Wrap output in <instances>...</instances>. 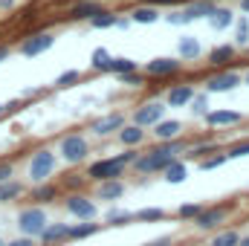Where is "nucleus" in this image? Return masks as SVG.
Returning <instances> with one entry per match:
<instances>
[{"label": "nucleus", "instance_id": "nucleus-29", "mask_svg": "<svg viewBox=\"0 0 249 246\" xmlns=\"http://www.w3.org/2000/svg\"><path fill=\"white\" fill-rule=\"evenodd\" d=\"M26 191V185L23 183H18L15 177L12 180H6V183H0V203H15L20 194Z\"/></svg>", "mask_w": 249, "mask_h": 246}, {"label": "nucleus", "instance_id": "nucleus-26", "mask_svg": "<svg viewBox=\"0 0 249 246\" xmlns=\"http://www.w3.org/2000/svg\"><path fill=\"white\" fill-rule=\"evenodd\" d=\"M162 15H160V9L157 6H145V3H139L133 12H130V20L133 23H157Z\"/></svg>", "mask_w": 249, "mask_h": 246}, {"label": "nucleus", "instance_id": "nucleus-56", "mask_svg": "<svg viewBox=\"0 0 249 246\" xmlns=\"http://www.w3.org/2000/svg\"><path fill=\"white\" fill-rule=\"evenodd\" d=\"M238 246H249V235H244V238H238Z\"/></svg>", "mask_w": 249, "mask_h": 246}, {"label": "nucleus", "instance_id": "nucleus-13", "mask_svg": "<svg viewBox=\"0 0 249 246\" xmlns=\"http://www.w3.org/2000/svg\"><path fill=\"white\" fill-rule=\"evenodd\" d=\"M38 241L44 246H58V244H64V241H70V223H47L44 226V232L38 235Z\"/></svg>", "mask_w": 249, "mask_h": 246}, {"label": "nucleus", "instance_id": "nucleus-2", "mask_svg": "<svg viewBox=\"0 0 249 246\" xmlns=\"http://www.w3.org/2000/svg\"><path fill=\"white\" fill-rule=\"evenodd\" d=\"M47 223H50V217H47L44 206H29V209H23V211L18 214V229H20L26 238H35V241H38V235L44 232Z\"/></svg>", "mask_w": 249, "mask_h": 246}, {"label": "nucleus", "instance_id": "nucleus-25", "mask_svg": "<svg viewBox=\"0 0 249 246\" xmlns=\"http://www.w3.org/2000/svg\"><path fill=\"white\" fill-rule=\"evenodd\" d=\"M99 229H102V223H93V220H78V223H70V241H84V238H93Z\"/></svg>", "mask_w": 249, "mask_h": 246}, {"label": "nucleus", "instance_id": "nucleus-35", "mask_svg": "<svg viewBox=\"0 0 249 246\" xmlns=\"http://www.w3.org/2000/svg\"><path fill=\"white\" fill-rule=\"evenodd\" d=\"M206 99H209V93H194V96H191V102L186 105L188 110H191V116H200V119H203V116L209 113V102H206Z\"/></svg>", "mask_w": 249, "mask_h": 246}, {"label": "nucleus", "instance_id": "nucleus-1", "mask_svg": "<svg viewBox=\"0 0 249 246\" xmlns=\"http://www.w3.org/2000/svg\"><path fill=\"white\" fill-rule=\"evenodd\" d=\"M55 165H58V157H55V151H50V148H41V151H35L32 154V159H29V180L32 185L35 183H47L53 174H55Z\"/></svg>", "mask_w": 249, "mask_h": 246}, {"label": "nucleus", "instance_id": "nucleus-39", "mask_svg": "<svg viewBox=\"0 0 249 246\" xmlns=\"http://www.w3.org/2000/svg\"><path fill=\"white\" fill-rule=\"evenodd\" d=\"M235 44H238V47H247L249 44V20L247 18H241V20L235 23Z\"/></svg>", "mask_w": 249, "mask_h": 246}, {"label": "nucleus", "instance_id": "nucleus-16", "mask_svg": "<svg viewBox=\"0 0 249 246\" xmlns=\"http://www.w3.org/2000/svg\"><path fill=\"white\" fill-rule=\"evenodd\" d=\"M194 96V87L191 84H177L165 93V107H186Z\"/></svg>", "mask_w": 249, "mask_h": 246}, {"label": "nucleus", "instance_id": "nucleus-58", "mask_svg": "<svg viewBox=\"0 0 249 246\" xmlns=\"http://www.w3.org/2000/svg\"><path fill=\"white\" fill-rule=\"evenodd\" d=\"M244 81H247V87H249V72H247V78H244Z\"/></svg>", "mask_w": 249, "mask_h": 246}, {"label": "nucleus", "instance_id": "nucleus-17", "mask_svg": "<svg viewBox=\"0 0 249 246\" xmlns=\"http://www.w3.org/2000/svg\"><path fill=\"white\" fill-rule=\"evenodd\" d=\"M116 136H119V142H122L124 148H136V145H142L145 142V127H139V124H122L119 130H116Z\"/></svg>", "mask_w": 249, "mask_h": 246}, {"label": "nucleus", "instance_id": "nucleus-41", "mask_svg": "<svg viewBox=\"0 0 249 246\" xmlns=\"http://www.w3.org/2000/svg\"><path fill=\"white\" fill-rule=\"evenodd\" d=\"M200 209H203L200 203H183V206L177 209V217H180V220H194V217L200 214Z\"/></svg>", "mask_w": 249, "mask_h": 246}, {"label": "nucleus", "instance_id": "nucleus-52", "mask_svg": "<svg viewBox=\"0 0 249 246\" xmlns=\"http://www.w3.org/2000/svg\"><path fill=\"white\" fill-rule=\"evenodd\" d=\"M9 9H15V0H0V12H9Z\"/></svg>", "mask_w": 249, "mask_h": 246}, {"label": "nucleus", "instance_id": "nucleus-49", "mask_svg": "<svg viewBox=\"0 0 249 246\" xmlns=\"http://www.w3.org/2000/svg\"><path fill=\"white\" fill-rule=\"evenodd\" d=\"M84 183H87V177H78V180H75V177H70L64 185H67V188H81Z\"/></svg>", "mask_w": 249, "mask_h": 246}, {"label": "nucleus", "instance_id": "nucleus-15", "mask_svg": "<svg viewBox=\"0 0 249 246\" xmlns=\"http://www.w3.org/2000/svg\"><path fill=\"white\" fill-rule=\"evenodd\" d=\"M186 177H188V165H186V159H183V157H174V159L162 168V180H165V183H171V185L186 183Z\"/></svg>", "mask_w": 249, "mask_h": 246}, {"label": "nucleus", "instance_id": "nucleus-37", "mask_svg": "<svg viewBox=\"0 0 249 246\" xmlns=\"http://www.w3.org/2000/svg\"><path fill=\"white\" fill-rule=\"evenodd\" d=\"M238 232L235 229H223V232H217L214 238H212V244L209 246H238Z\"/></svg>", "mask_w": 249, "mask_h": 246}, {"label": "nucleus", "instance_id": "nucleus-34", "mask_svg": "<svg viewBox=\"0 0 249 246\" xmlns=\"http://www.w3.org/2000/svg\"><path fill=\"white\" fill-rule=\"evenodd\" d=\"M130 70H136V61L133 58H127V55H110V64H107V72H113V75H122V72H130Z\"/></svg>", "mask_w": 249, "mask_h": 246}, {"label": "nucleus", "instance_id": "nucleus-20", "mask_svg": "<svg viewBox=\"0 0 249 246\" xmlns=\"http://www.w3.org/2000/svg\"><path fill=\"white\" fill-rule=\"evenodd\" d=\"M180 130H183V122H180V119H160V122L154 124V136H157L160 142H162V139H177Z\"/></svg>", "mask_w": 249, "mask_h": 246}, {"label": "nucleus", "instance_id": "nucleus-55", "mask_svg": "<svg viewBox=\"0 0 249 246\" xmlns=\"http://www.w3.org/2000/svg\"><path fill=\"white\" fill-rule=\"evenodd\" d=\"M241 12H244V15H249V0H241Z\"/></svg>", "mask_w": 249, "mask_h": 246}, {"label": "nucleus", "instance_id": "nucleus-30", "mask_svg": "<svg viewBox=\"0 0 249 246\" xmlns=\"http://www.w3.org/2000/svg\"><path fill=\"white\" fill-rule=\"evenodd\" d=\"M107 226H127V223H133V211H127V209H107L105 211V217H102Z\"/></svg>", "mask_w": 249, "mask_h": 246}, {"label": "nucleus", "instance_id": "nucleus-14", "mask_svg": "<svg viewBox=\"0 0 249 246\" xmlns=\"http://www.w3.org/2000/svg\"><path fill=\"white\" fill-rule=\"evenodd\" d=\"M122 124H124V113H107V116L90 122V130H93L96 136H110V133H116Z\"/></svg>", "mask_w": 249, "mask_h": 246}, {"label": "nucleus", "instance_id": "nucleus-19", "mask_svg": "<svg viewBox=\"0 0 249 246\" xmlns=\"http://www.w3.org/2000/svg\"><path fill=\"white\" fill-rule=\"evenodd\" d=\"M183 12H186L188 23H191V20H200V18H209V15L214 12V0H188Z\"/></svg>", "mask_w": 249, "mask_h": 246}, {"label": "nucleus", "instance_id": "nucleus-7", "mask_svg": "<svg viewBox=\"0 0 249 246\" xmlns=\"http://www.w3.org/2000/svg\"><path fill=\"white\" fill-rule=\"evenodd\" d=\"M64 206H67V211H70L72 217H78V220H96V214H99L96 203H93L87 194H67Z\"/></svg>", "mask_w": 249, "mask_h": 246}, {"label": "nucleus", "instance_id": "nucleus-59", "mask_svg": "<svg viewBox=\"0 0 249 246\" xmlns=\"http://www.w3.org/2000/svg\"><path fill=\"white\" fill-rule=\"evenodd\" d=\"M0 246H3V241H0Z\"/></svg>", "mask_w": 249, "mask_h": 246}, {"label": "nucleus", "instance_id": "nucleus-43", "mask_svg": "<svg viewBox=\"0 0 249 246\" xmlns=\"http://www.w3.org/2000/svg\"><path fill=\"white\" fill-rule=\"evenodd\" d=\"M165 20H168L171 26H186V23H188V18H186V12H183V9H168Z\"/></svg>", "mask_w": 249, "mask_h": 246}, {"label": "nucleus", "instance_id": "nucleus-53", "mask_svg": "<svg viewBox=\"0 0 249 246\" xmlns=\"http://www.w3.org/2000/svg\"><path fill=\"white\" fill-rule=\"evenodd\" d=\"M15 107H18V102H9V105H0V116H3V113H9V110H15Z\"/></svg>", "mask_w": 249, "mask_h": 246}, {"label": "nucleus", "instance_id": "nucleus-3", "mask_svg": "<svg viewBox=\"0 0 249 246\" xmlns=\"http://www.w3.org/2000/svg\"><path fill=\"white\" fill-rule=\"evenodd\" d=\"M87 154H90V145H87V139H84L81 133H70V136H64L61 145H58V157H61L64 162H70V165L84 162Z\"/></svg>", "mask_w": 249, "mask_h": 246}, {"label": "nucleus", "instance_id": "nucleus-57", "mask_svg": "<svg viewBox=\"0 0 249 246\" xmlns=\"http://www.w3.org/2000/svg\"><path fill=\"white\" fill-rule=\"evenodd\" d=\"M180 246H200V244H191V241H188V244H180Z\"/></svg>", "mask_w": 249, "mask_h": 246}, {"label": "nucleus", "instance_id": "nucleus-6", "mask_svg": "<svg viewBox=\"0 0 249 246\" xmlns=\"http://www.w3.org/2000/svg\"><path fill=\"white\" fill-rule=\"evenodd\" d=\"M171 159L168 157H162L157 148H151V151H145V154H139L136 159H133V171H139V174H162V168L168 165Z\"/></svg>", "mask_w": 249, "mask_h": 246}, {"label": "nucleus", "instance_id": "nucleus-45", "mask_svg": "<svg viewBox=\"0 0 249 246\" xmlns=\"http://www.w3.org/2000/svg\"><path fill=\"white\" fill-rule=\"evenodd\" d=\"M12 177H15V165L12 162H0V183H6Z\"/></svg>", "mask_w": 249, "mask_h": 246}, {"label": "nucleus", "instance_id": "nucleus-23", "mask_svg": "<svg viewBox=\"0 0 249 246\" xmlns=\"http://www.w3.org/2000/svg\"><path fill=\"white\" fill-rule=\"evenodd\" d=\"M177 50H180V58H186V61H197L203 55V47H200V41L194 35H183L180 44H177Z\"/></svg>", "mask_w": 249, "mask_h": 246}, {"label": "nucleus", "instance_id": "nucleus-42", "mask_svg": "<svg viewBox=\"0 0 249 246\" xmlns=\"http://www.w3.org/2000/svg\"><path fill=\"white\" fill-rule=\"evenodd\" d=\"M226 157H229V159H241V157H249V139L229 145V148H226Z\"/></svg>", "mask_w": 249, "mask_h": 246}, {"label": "nucleus", "instance_id": "nucleus-4", "mask_svg": "<svg viewBox=\"0 0 249 246\" xmlns=\"http://www.w3.org/2000/svg\"><path fill=\"white\" fill-rule=\"evenodd\" d=\"M122 174H124V165L116 159V157L96 159V162H90V168H87V180H93V183H102V180H119Z\"/></svg>", "mask_w": 249, "mask_h": 246}, {"label": "nucleus", "instance_id": "nucleus-8", "mask_svg": "<svg viewBox=\"0 0 249 246\" xmlns=\"http://www.w3.org/2000/svg\"><path fill=\"white\" fill-rule=\"evenodd\" d=\"M232 211V206H203L200 209V214L194 217V226L197 229H203V232H212V229H217L223 220H226V214Z\"/></svg>", "mask_w": 249, "mask_h": 246}, {"label": "nucleus", "instance_id": "nucleus-46", "mask_svg": "<svg viewBox=\"0 0 249 246\" xmlns=\"http://www.w3.org/2000/svg\"><path fill=\"white\" fill-rule=\"evenodd\" d=\"M142 3H145V6H157V9H160V6H168V9H174L177 3H186V0H142Z\"/></svg>", "mask_w": 249, "mask_h": 246}, {"label": "nucleus", "instance_id": "nucleus-38", "mask_svg": "<svg viewBox=\"0 0 249 246\" xmlns=\"http://www.w3.org/2000/svg\"><path fill=\"white\" fill-rule=\"evenodd\" d=\"M78 81H81V72H78V70H64L61 75H58V78H55V87H72V84H78Z\"/></svg>", "mask_w": 249, "mask_h": 246}, {"label": "nucleus", "instance_id": "nucleus-31", "mask_svg": "<svg viewBox=\"0 0 249 246\" xmlns=\"http://www.w3.org/2000/svg\"><path fill=\"white\" fill-rule=\"evenodd\" d=\"M116 18H119V15H113V12L102 9V12H99V15H93L87 23H90L93 29H113V26H116Z\"/></svg>", "mask_w": 249, "mask_h": 246}, {"label": "nucleus", "instance_id": "nucleus-10", "mask_svg": "<svg viewBox=\"0 0 249 246\" xmlns=\"http://www.w3.org/2000/svg\"><path fill=\"white\" fill-rule=\"evenodd\" d=\"M241 84V72H235V70H226V72H217V75H209L206 78V90L203 93H229V90H235Z\"/></svg>", "mask_w": 249, "mask_h": 246}, {"label": "nucleus", "instance_id": "nucleus-48", "mask_svg": "<svg viewBox=\"0 0 249 246\" xmlns=\"http://www.w3.org/2000/svg\"><path fill=\"white\" fill-rule=\"evenodd\" d=\"M3 246H35V238H15V241H9V244H3Z\"/></svg>", "mask_w": 249, "mask_h": 246}, {"label": "nucleus", "instance_id": "nucleus-44", "mask_svg": "<svg viewBox=\"0 0 249 246\" xmlns=\"http://www.w3.org/2000/svg\"><path fill=\"white\" fill-rule=\"evenodd\" d=\"M136 157H139V151H133V148H127V151H124V154H116V159H119V162H122L124 168H130V165H133V159H136Z\"/></svg>", "mask_w": 249, "mask_h": 246}, {"label": "nucleus", "instance_id": "nucleus-54", "mask_svg": "<svg viewBox=\"0 0 249 246\" xmlns=\"http://www.w3.org/2000/svg\"><path fill=\"white\" fill-rule=\"evenodd\" d=\"M32 96H38V90H35V87H26V90H23V99H32Z\"/></svg>", "mask_w": 249, "mask_h": 246}, {"label": "nucleus", "instance_id": "nucleus-40", "mask_svg": "<svg viewBox=\"0 0 249 246\" xmlns=\"http://www.w3.org/2000/svg\"><path fill=\"white\" fill-rule=\"evenodd\" d=\"M145 78H148V75H145V72H139V70H130V72H122V75H119V81L127 84V87H142V84H145Z\"/></svg>", "mask_w": 249, "mask_h": 246}, {"label": "nucleus", "instance_id": "nucleus-22", "mask_svg": "<svg viewBox=\"0 0 249 246\" xmlns=\"http://www.w3.org/2000/svg\"><path fill=\"white\" fill-rule=\"evenodd\" d=\"M96 194H99V200H119V197H124V183L122 180H102L99 183V188H96Z\"/></svg>", "mask_w": 249, "mask_h": 246}, {"label": "nucleus", "instance_id": "nucleus-5", "mask_svg": "<svg viewBox=\"0 0 249 246\" xmlns=\"http://www.w3.org/2000/svg\"><path fill=\"white\" fill-rule=\"evenodd\" d=\"M55 47V35L53 32H35V35H29V38H23V44H20V55L23 58H38V55H44L47 50H53Z\"/></svg>", "mask_w": 249, "mask_h": 246}, {"label": "nucleus", "instance_id": "nucleus-50", "mask_svg": "<svg viewBox=\"0 0 249 246\" xmlns=\"http://www.w3.org/2000/svg\"><path fill=\"white\" fill-rule=\"evenodd\" d=\"M130 23H133V20H130V18H116V26H119V29H130Z\"/></svg>", "mask_w": 249, "mask_h": 246}, {"label": "nucleus", "instance_id": "nucleus-18", "mask_svg": "<svg viewBox=\"0 0 249 246\" xmlns=\"http://www.w3.org/2000/svg\"><path fill=\"white\" fill-rule=\"evenodd\" d=\"M105 6L102 3H96V0H78L70 12H67V18H72V20H90L93 15H99Z\"/></svg>", "mask_w": 249, "mask_h": 246}, {"label": "nucleus", "instance_id": "nucleus-28", "mask_svg": "<svg viewBox=\"0 0 249 246\" xmlns=\"http://www.w3.org/2000/svg\"><path fill=\"white\" fill-rule=\"evenodd\" d=\"M217 151H220L217 142H191L186 148V157H183V159H203V157L217 154Z\"/></svg>", "mask_w": 249, "mask_h": 246}, {"label": "nucleus", "instance_id": "nucleus-51", "mask_svg": "<svg viewBox=\"0 0 249 246\" xmlns=\"http://www.w3.org/2000/svg\"><path fill=\"white\" fill-rule=\"evenodd\" d=\"M9 55H12V50H9V47H6V44H0V64L6 61V58H9Z\"/></svg>", "mask_w": 249, "mask_h": 246}, {"label": "nucleus", "instance_id": "nucleus-12", "mask_svg": "<svg viewBox=\"0 0 249 246\" xmlns=\"http://www.w3.org/2000/svg\"><path fill=\"white\" fill-rule=\"evenodd\" d=\"M203 122L209 124V127H232V124L244 122V113L241 110H209L203 116Z\"/></svg>", "mask_w": 249, "mask_h": 246}, {"label": "nucleus", "instance_id": "nucleus-11", "mask_svg": "<svg viewBox=\"0 0 249 246\" xmlns=\"http://www.w3.org/2000/svg\"><path fill=\"white\" fill-rule=\"evenodd\" d=\"M180 67H183V64L177 61V58L160 55V58H151V61L145 64V67H142V72H145V75H151V78H165V75L180 72Z\"/></svg>", "mask_w": 249, "mask_h": 246}, {"label": "nucleus", "instance_id": "nucleus-24", "mask_svg": "<svg viewBox=\"0 0 249 246\" xmlns=\"http://www.w3.org/2000/svg\"><path fill=\"white\" fill-rule=\"evenodd\" d=\"M209 23H212V29H217V32H223V29H229L232 23H235V15H232V9H223V6H214V12L206 18Z\"/></svg>", "mask_w": 249, "mask_h": 246}, {"label": "nucleus", "instance_id": "nucleus-27", "mask_svg": "<svg viewBox=\"0 0 249 246\" xmlns=\"http://www.w3.org/2000/svg\"><path fill=\"white\" fill-rule=\"evenodd\" d=\"M55 197H58V185H53V183H35L32 185V200H35L38 206L53 203Z\"/></svg>", "mask_w": 249, "mask_h": 246}, {"label": "nucleus", "instance_id": "nucleus-33", "mask_svg": "<svg viewBox=\"0 0 249 246\" xmlns=\"http://www.w3.org/2000/svg\"><path fill=\"white\" fill-rule=\"evenodd\" d=\"M162 217H165V209H157V206H145V209L133 211V220H139V223H157Z\"/></svg>", "mask_w": 249, "mask_h": 246}, {"label": "nucleus", "instance_id": "nucleus-47", "mask_svg": "<svg viewBox=\"0 0 249 246\" xmlns=\"http://www.w3.org/2000/svg\"><path fill=\"white\" fill-rule=\"evenodd\" d=\"M142 246H174V241H171V235H162V238H154V241H148Z\"/></svg>", "mask_w": 249, "mask_h": 246}, {"label": "nucleus", "instance_id": "nucleus-9", "mask_svg": "<svg viewBox=\"0 0 249 246\" xmlns=\"http://www.w3.org/2000/svg\"><path fill=\"white\" fill-rule=\"evenodd\" d=\"M160 119H165V105L162 102H145L133 110V124H139V127H154Z\"/></svg>", "mask_w": 249, "mask_h": 246}, {"label": "nucleus", "instance_id": "nucleus-32", "mask_svg": "<svg viewBox=\"0 0 249 246\" xmlns=\"http://www.w3.org/2000/svg\"><path fill=\"white\" fill-rule=\"evenodd\" d=\"M226 162H229L226 151H217V154H209V157L197 159V168H200V171H212V168H220V165H226Z\"/></svg>", "mask_w": 249, "mask_h": 246}, {"label": "nucleus", "instance_id": "nucleus-21", "mask_svg": "<svg viewBox=\"0 0 249 246\" xmlns=\"http://www.w3.org/2000/svg\"><path fill=\"white\" fill-rule=\"evenodd\" d=\"M235 55H238V47L235 44H220V47H214L209 53V64L212 67H223V64L235 61Z\"/></svg>", "mask_w": 249, "mask_h": 246}, {"label": "nucleus", "instance_id": "nucleus-36", "mask_svg": "<svg viewBox=\"0 0 249 246\" xmlns=\"http://www.w3.org/2000/svg\"><path fill=\"white\" fill-rule=\"evenodd\" d=\"M107 64H110V53H107L105 47H96L93 55H90V67H93L96 72H107Z\"/></svg>", "mask_w": 249, "mask_h": 246}]
</instances>
